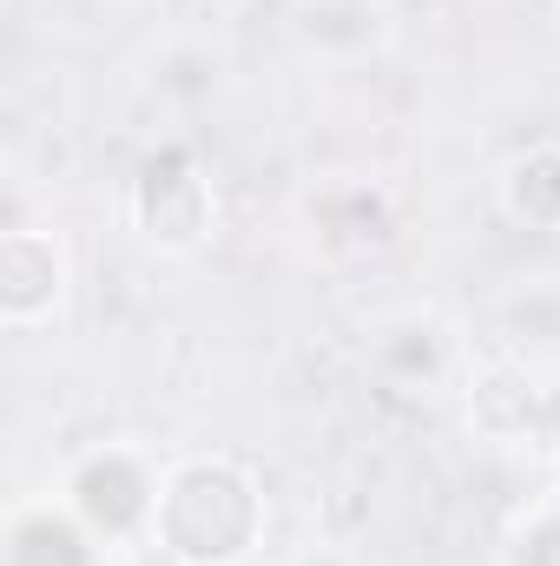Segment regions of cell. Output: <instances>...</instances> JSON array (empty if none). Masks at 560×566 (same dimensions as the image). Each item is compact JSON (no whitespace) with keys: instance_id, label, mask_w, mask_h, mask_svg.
<instances>
[{"instance_id":"6da1fadb","label":"cell","mask_w":560,"mask_h":566,"mask_svg":"<svg viewBox=\"0 0 560 566\" xmlns=\"http://www.w3.org/2000/svg\"><path fill=\"white\" fill-rule=\"evenodd\" d=\"M152 527L185 566H238L258 541V488L231 461H185L158 488Z\"/></svg>"}]
</instances>
